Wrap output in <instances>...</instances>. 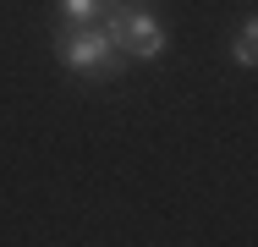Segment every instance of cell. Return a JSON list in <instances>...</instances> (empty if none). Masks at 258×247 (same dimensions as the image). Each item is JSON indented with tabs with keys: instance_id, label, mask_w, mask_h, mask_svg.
Wrapping results in <instances>:
<instances>
[{
	"instance_id": "2",
	"label": "cell",
	"mask_w": 258,
	"mask_h": 247,
	"mask_svg": "<svg viewBox=\"0 0 258 247\" xmlns=\"http://www.w3.org/2000/svg\"><path fill=\"white\" fill-rule=\"evenodd\" d=\"M159 55H165V28L149 11H132V22H126V60H159Z\"/></svg>"
},
{
	"instance_id": "5",
	"label": "cell",
	"mask_w": 258,
	"mask_h": 247,
	"mask_svg": "<svg viewBox=\"0 0 258 247\" xmlns=\"http://www.w3.org/2000/svg\"><path fill=\"white\" fill-rule=\"evenodd\" d=\"M110 6H132V0H104V11H110Z\"/></svg>"
},
{
	"instance_id": "3",
	"label": "cell",
	"mask_w": 258,
	"mask_h": 247,
	"mask_svg": "<svg viewBox=\"0 0 258 247\" xmlns=\"http://www.w3.org/2000/svg\"><path fill=\"white\" fill-rule=\"evenodd\" d=\"M231 60H236V66H258V17H247V22L236 28V39H231Z\"/></svg>"
},
{
	"instance_id": "1",
	"label": "cell",
	"mask_w": 258,
	"mask_h": 247,
	"mask_svg": "<svg viewBox=\"0 0 258 247\" xmlns=\"http://www.w3.org/2000/svg\"><path fill=\"white\" fill-rule=\"evenodd\" d=\"M55 55H60L72 72H88L94 83H115V77L126 72V55L110 44L104 22H66V17H60V28H55Z\"/></svg>"
},
{
	"instance_id": "4",
	"label": "cell",
	"mask_w": 258,
	"mask_h": 247,
	"mask_svg": "<svg viewBox=\"0 0 258 247\" xmlns=\"http://www.w3.org/2000/svg\"><path fill=\"white\" fill-rule=\"evenodd\" d=\"M60 17H66V22H99L104 0H60Z\"/></svg>"
}]
</instances>
